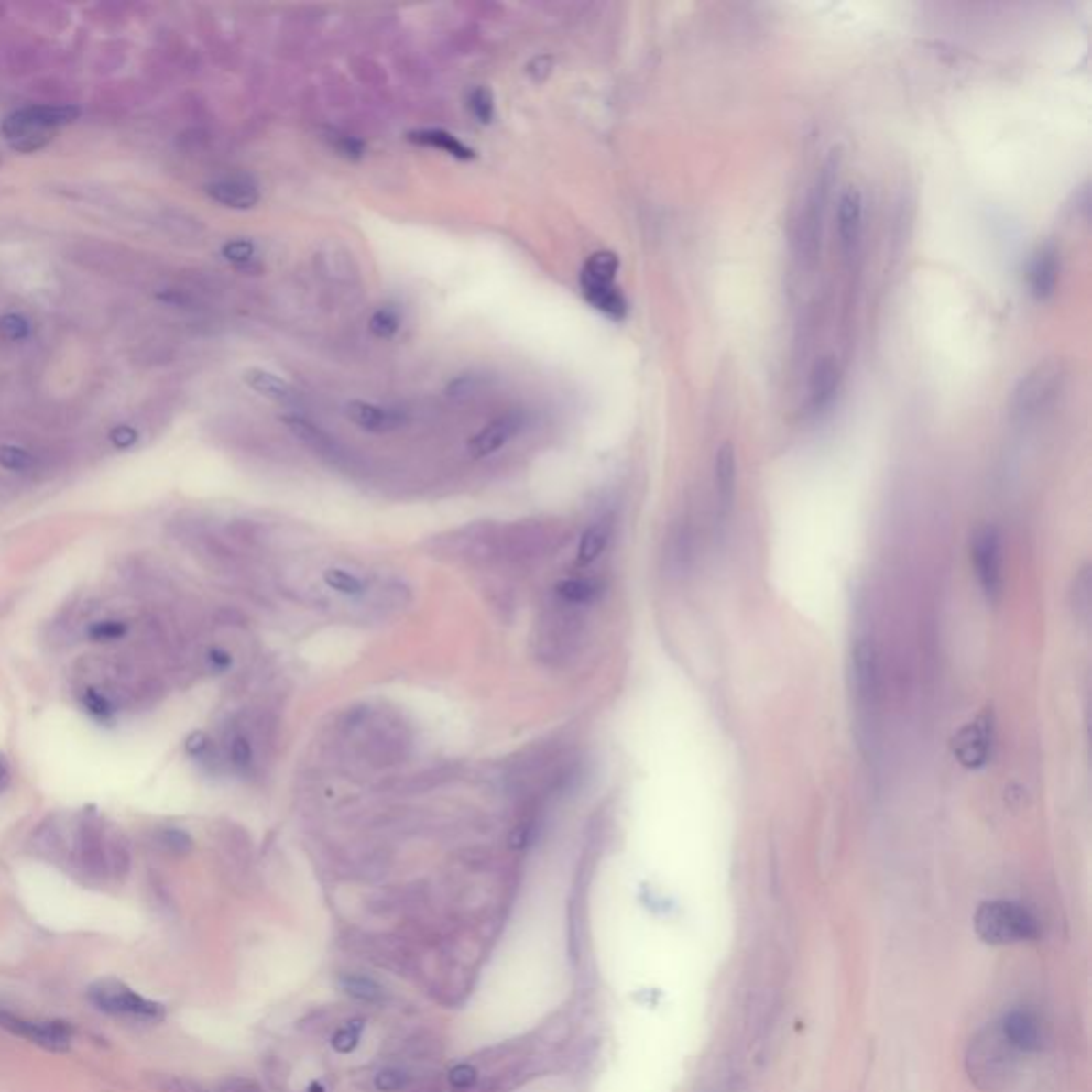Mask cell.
I'll list each match as a JSON object with an SVG mask.
<instances>
[{"mask_svg": "<svg viewBox=\"0 0 1092 1092\" xmlns=\"http://www.w3.org/2000/svg\"><path fill=\"white\" fill-rule=\"evenodd\" d=\"M374 1084L380 1092H398V1090H404L408 1087L410 1076L404 1069L388 1067V1069H382L380 1074L376 1076Z\"/></svg>", "mask_w": 1092, "mask_h": 1092, "instance_id": "ee69618b", "label": "cell"}, {"mask_svg": "<svg viewBox=\"0 0 1092 1092\" xmlns=\"http://www.w3.org/2000/svg\"><path fill=\"white\" fill-rule=\"evenodd\" d=\"M342 988L350 997L367 1000V1003H376V1000L382 999V988L374 979L361 977V975H344Z\"/></svg>", "mask_w": 1092, "mask_h": 1092, "instance_id": "e575fe53", "label": "cell"}, {"mask_svg": "<svg viewBox=\"0 0 1092 1092\" xmlns=\"http://www.w3.org/2000/svg\"><path fill=\"white\" fill-rule=\"evenodd\" d=\"M244 382L252 391L261 395L265 399L278 401V404H290L297 399V391L290 382L279 378L278 374H271L268 369L250 367L244 372Z\"/></svg>", "mask_w": 1092, "mask_h": 1092, "instance_id": "44dd1931", "label": "cell"}, {"mask_svg": "<svg viewBox=\"0 0 1092 1092\" xmlns=\"http://www.w3.org/2000/svg\"><path fill=\"white\" fill-rule=\"evenodd\" d=\"M399 324L401 316L393 305H382V308L376 310L372 318H369V331H372L376 337H380V340H388V337L398 333Z\"/></svg>", "mask_w": 1092, "mask_h": 1092, "instance_id": "836d02e7", "label": "cell"}, {"mask_svg": "<svg viewBox=\"0 0 1092 1092\" xmlns=\"http://www.w3.org/2000/svg\"><path fill=\"white\" fill-rule=\"evenodd\" d=\"M574 613L576 608L557 602V606L542 615L534 639L538 660L551 666H559L563 664V660L572 658L578 645V632H581Z\"/></svg>", "mask_w": 1092, "mask_h": 1092, "instance_id": "5b68a950", "label": "cell"}, {"mask_svg": "<svg viewBox=\"0 0 1092 1092\" xmlns=\"http://www.w3.org/2000/svg\"><path fill=\"white\" fill-rule=\"evenodd\" d=\"M476 1080H478L476 1069H474L472 1065H467V1063L457 1065V1067H454L451 1071V1084H453L454 1088H461V1090L470 1088V1087H474V1084H476Z\"/></svg>", "mask_w": 1092, "mask_h": 1092, "instance_id": "7dc6e473", "label": "cell"}, {"mask_svg": "<svg viewBox=\"0 0 1092 1092\" xmlns=\"http://www.w3.org/2000/svg\"><path fill=\"white\" fill-rule=\"evenodd\" d=\"M359 1035H361V1026L359 1024H348L344 1026L335 1032L333 1037V1048L337 1052H342V1054H348V1052H353L356 1048V1043H359Z\"/></svg>", "mask_w": 1092, "mask_h": 1092, "instance_id": "f6af8a7d", "label": "cell"}, {"mask_svg": "<svg viewBox=\"0 0 1092 1092\" xmlns=\"http://www.w3.org/2000/svg\"><path fill=\"white\" fill-rule=\"evenodd\" d=\"M335 147L348 158H361L363 156V143L355 139V136H335Z\"/></svg>", "mask_w": 1092, "mask_h": 1092, "instance_id": "f907efd6", "label": "cell"}, {"mask_svg": "<svg viewBox=\"0 0 1092 1092\" xmlns=\"http://www.w3.org/2000/svg\"><path fill=\"white\" fill-rule=\"evenodd\" d=\"M88 639L94 642H115L128 634V623L122 619H101L86 629Z\"/></svg>", "mask_w": 1092, "mask_h": 1092, "instance_id": "74e56055", "label": "cell"}, {"mask_svg": "<svg viewBox=\"0 0 1092 1092\" xmlns=\"http://www.w3.org/2000/svg\"><path fill=\"white\" fill-rule=\"evenodd\" d=\"M1056 282H1058L1056 252L1045 248L1039 252V255L1035 257V261H1032V265H1031V271H1029L1031 292L1043 301V299H1050L1052 295H1054Z\"/></svg>", "mask_w": 1092, "mask_h": 1092, "instance_id": "7402d4cb", "label": "cell"}, {"mask_svg": "<svg viewBox=\"0 0 1092 1092\" xmlns=\"http://www.w3.org/2000/svg\"><path fill=\"white\" fill-rule=\"evenodd\" d=\"M80 702H82V706L86 708V713L93 715L94 719L107 721V719H112L114 715H115L114 700L109 698V693L101 692V689H94V687L82 689V692H80Z\"/></svg>", "mask_w": 1092, "mask_h": 1092, "instance_id": "d6a6232c", "label": "cell"}, {"mask_svg": "<svg viewBox=\"0 0 1092 1092\" xmlns=\"http://www.w3.org/2000/svg\"><path fill=\"white\" fill-rule=\"evenodd\" d=\"M205 192L210 194V199L216 201V203L231 207V210H252V207L261 201L258 186L250 178L216 180L212 181V184H207Z\"/></svg>", "mask_w": 1092, "mask_h": 1092, "instance_id": "ac0fdd59", "label": "cell"}, {"mask_svg": "<svg viewBox=\"0 0 1092 1092\" xmlns=\"http://www.w3.org/2000/svg\"><path fill=\"white\" fill-rule=\"evenodd\" d=\"M467 105H470L472 115L480 122V125H489V122L493 120V115H496V103H493V94L489 88L472 90L470 99H467Z\"/></svg>", "mask_w": 1092, "mask_h": 1092, "instance_id": "f35d334b", "label": "cell"}, {"mask_svg": "<svg viewBox=\"0 0 1092 1092\" xmlns=\"http://www.w3.org/2000/svg\"><path fill=\"white\" fill-rule=\"evenodd\" d=\"M154 841L160 849H165L167 854L173 856H184L192 849L191 835H186V832L180 828H162L154 835Z\"/></svg>", "mask_w": 1092, "mask_h": 1092, "instance_id": "d590c367", "label": "cell"}, {"mask_svg": "<svg viewBox=\"0 0 1092 1092\" xmlns=\"http://www.w3.org/2000/svg\"><path fill=\"white\" fill-rule=\"evenodd\" d=\"M1000 1035L1018 1054H1031L1042 1050L1045 1031L1042 1018L1031 1010H1013L999 1022Z\"/></svg>", "mask_w": 1092, "mask_h": 1092, "instance_id": "5bb4252c", "label": "cell"}, {"mask_svg": "<svg viewBox=\"0 0 1092 1092\" xmlns=\"http://www.w3.org/2000/svg\"><path fill=\"white\" fill-rule=\"evenodd\" d=\"M689 552H692V536H689V530H674V534L671 536V546H668V562H671L674 568L682 570L687 565Z\"/></svg>", "mask_w": 1092, "mask_h": 1092, "instance_id": "60d3db41", "label": "cell"}, {"mask_svg": "<svg viewBox=\"0 0 1092 1092\" xmlns=\"http://www.w3.org/2000/svg\"><path fill=\"white\" fill-rule=\"evenodd\" d=\"M223 257L235 268H250L257 258V248L248 239H233V242L224 244Z\"/></svg>", "mask_w": 1092, "mask_h": 1092, "instance_id": "ab89813d", "label": "cell"}, {"mask_svg": "<svg viewBox=\"0 0 1092 1092\" xmlns=\"http://www.w3.org/2000/svg\"><path fill=\"white\" fill-rule=\"evenodd\" d=\"M523 414L521 412H508L504 416H499L493 422H489L483 431H480L476 438L470 442V453L472 457L476 459H483V457H489V454L497 453L499 448H504L506 444L512 438H517V433L523 429Z\"/></svg>", "mask_w": 1092, "mask_h": 1092, "instance_id": "2e32d148", "label": "cell"}, {"mask_svg": "<svg viewBox=\"0 0 1092 1092\" xmlns=\"http://www.w3.org/2000/svg\"><path fill=\"white\" fill-rule=\"evenodd\" d=\"M1020 1056L1005 1037L1000 1035L999 1024L986 1026L971 1039L966 1052V1071L971 1082L984 1092H1000L1010 1088L1018 1074Z\"/></svg>", "mask_w": 1092, "mask_h": 1092, "instance_id": "6da1fadb", "label": "cell"}, {"mask_svg": "<svg viewBox=\"0 0 1092 1092\" xmlns=\"http://www.w3.org/2000/svg\"><path fill=\"white\" fill-rule=\"evenodd\" d=\"M77 118H80V109L69 105L24 107L19 112L6 115V120L3 122V133L13 149H17V152H35V149L48 143V136L43 135V131L71 125Z\"/></svg>", "mask_w": 1092, "mask_h": 1092, "instance_id": "3957f363", "label": "cell"}, {"mask_svg": "<svg viewBox=\"0 0 1092 1092\" xmlns=\"http://www.w3.org/2000/svg\"><path fill=\"white\" fill-rule=\"evenodd\" d=\"M136 440H139V433H136V429L131 425H118L109 431V442H112L115 448H120V451L133 448Z\"/></svg>", "mask_w": 1092, "mask_h": 1092, "instance_id": "bcb514c9", "label": "cell"}, {"mask_svg": "<svg viewBox=\"0 0 1092 1092\" xmlns=\"http://www.w3.org/2000/svg\"><path fill=\"white\" fill-rule=\"evenodd\" d=\"M35 464H37V459L32 457V454L22 446H13V444L0 446V467H5V470L24 474V472H30L32 467H35Z\"/></svg>", "mask_w": 1092, "mask_h": 1092, "instance_id": "8d00e7d4", "label": "cell"}, {"mask_svg": "<svg viewBox=\"0 0 1092 1092\" xmlns=\"http://www.w3.org/2000/svg\"><path fill=\"white\" fill-rule=\"evenodd\" d=\"M210 749H212V743L203 732H194L186 740V751L197 759H205L207 756H210Z\"/></svg>", "mask_w": 1092, "mask_h": 1092, "instance_id": "c3c4849f", "label": "cell"}, {"mask_svg": "<svg viewBox=\"0 0 1092 1092\" xmlns=\"http://www.w3.org/2000/svg\"><path fill=\"white\" fill-rule=\"evenodd\" d=\"M555 530H549L541 523L512 525L508 530H499L497 536V557L508 562H528L538 555H544L552 546Z\"/></svg>", "mask_w": 1092, "mask_h": 1092, "instance_id": "30bf717a", "label": "cell"}, {"mask_svg": "<svg viewBox=\"0 0 1092 1092\" xmlns=\"http://www.w3.org/2000/svg\"><path fill=\"white\" fill-rule=\"evenodd\" d=\"M284 422H286V427L292 431V435H295L297 440H301L305 446H310L311 451H316L318 454H327V453L333 454L335 453L333 440H331L324 431H321V429L311 425V422L299 419V416H286Z\"/></svg>", "mask_w": 1092, "mask_h": 1092, "instance_id": "83f0119b", "label": "cell"}, {"mask_svg": "<svg viewBox=\"0 0 1092 1092\" xmlns=\"http://www.w3.org/2000/svg\"><path fill=\"white\" fill-rule=\"evenodd\" d=\"M0 335L9 342H24L30 335V322L22 314L9 311L0 316Z\"/></svg>", "mask_w": 1092, "mask_h": 1092, "instance_id": "b9f144b4", "label": "cell"}, {"mask_svg": "<svg viewBox=\"0 0 1092 1092\" xmlns=\"http://www.w3.org/2000/svg\"><path fill=\"white\" fill-rule=\"evenodd\" d=\"M617 271H619V257L615 252L602 250L589 257L581 273V286H606L615 284Z\"/></svg>", "mask_w": 1092, "mask_h": 1092, "instance_id": "484cf974", "label": "cell"}, {"mask_svg": "<svg viewBox=\"0 0 1092 1092\" xmlns=\"http://www.w3.org/2000/svg\"><path fill=\"white\" fill-rule=\"evenodd\" d=\"M32 847L37 849V854L49 857V860H60V857L64 856V851H67L60 825H58L54 819H49L48 824H43L41 828L37 830L35 838H32Z\"/></svg>", "mask_w": 1092, "mask_h": 1092, "instance_id": "4dcf8cb0", "label": "cell"}, {"mask_svg": "<svg viewBox=\"0 0 1092 1092\" xmlns=\"http://www.w3.org/2000/svg\"><path fill=\"white\" fill-rule=\"evenodd\" d=\"M322 583L327 584L331 591H335V594H342L348 597L363 595L367 591V584L359 574H355V572H350L346 568H337V565L335 568L322 570Z\"/></svg>", "mask_w": 1092, "mask_h": 1092, "instance_id": "f546056e", "label": "cell"}, {"mask_svg": "<svg viewBox=\"0 0 1092 1092\" xmlns=\"http://www.w3.org/2000/svg\"><path fill=\"white\" fill-rule=\"evenodd\" d=\"M952 751L965 769H981L992 753V715L984 713L966 724L952 740Z\"/></svg>", "mask_w": 1092, "mask_h": 1092, "instance_id": "4fadbf2b", "label": "cell"}, {"mask_svg": "<svg viewBox=\"0 0 1092 1092\" xmlns=\"http://www.w3.org/2000/svg\"><path fill=\"white\" fill-rule=\"evenodd\" d=\"M583 295L587 301L594 305L597 311L604 316L613 318V321H623L628 314V301L621 295V290L615 284L606 286H581Z\"/></svg>", "mask_w": 1092, "mask_h": 1092, "instance_id": "d4e9b609", "label": "cell"}, {"mask_svg": "<svg viewBox=\"0 0 1092 1092\" xmlns=\"http://www.w3.org/2000/svg\"><path fill=\"white\" fill-rule=\"evenodd\" d=\"M497 536L499 530L493 525H472L454 531L451 538H442L440 551L470 563H486L497 559Z\"/></svg>", "mask_w": 1092, "mask_h": 1092, "instance_id": "7c38bea8", "label": "cell"}, {"mask_svg": "<svg viewBox=\"0 0 1092 1092\" xmlns=\"http://www.w3.org/2000/svg\"><path fill=\"white\" fill-rule=\"evenodd\" d=\"M346 416L350 422H355L356 427H361L363 431L369 433H391L398 431V429H401L408 422V416L401 412V410L369 404V401L361 399L348 401Z\"/></svg>", "mask_w": 1092, "mask_h": 1092, "instance_id": "9a60e30c", "label": "cell"}, {"mask_svg": "<svg viewBox=\"0 0 1092 1092\" xmlns=\"http://www.w3.org/2000/svg\"><path fill=\"white\" fill-rule=\"evenodd\" d=\"M11 783V769H9V762H6V758L0 753V792L6 790V785Z\"/></svg>", "mask_w": 1092, "mask_h": 1092, "instance_id": "f5cc1de1", "label": "cell"}, {"mask_svg": "<svg viewBox=\"0 0 1092 1092\" xmlns=\"http://www.w3.org/2000/svg\"><path fill=\"white\" fill-rule=\"evenodd\" d=\"M71 851H73V862L83 875L96 881L109 879L107 836L96 814H88L80 819Z\"/></svg>", "mask_w": 1092, "mask_h": 1092, "instance_id": "ba28073f", "label": "cell"}, {"mask_svg": "<svg viewBox=\"0 0 1092 1092\" xmlns=\"http://www.w3.org/2000/svg\"><path fill=\"white\" fill-rule=\"evenodd\" d=\"M610 531L613 530H610V521H606V519L589 525V528L584 530V534L581 536V542H578V551H576L578 563L581 565L594 563L595 559L602 555L604 549L608 546Z\"/></svg>", "mask_w": 1092, "mask_h": 1092, "instance_id": "4316f807", "label": "cell"}, {"mask_svg": "<svg viewBox=\"0 0 1092 1092\" xmlns=\"http://www.w3.org/2000/svg\"><path fill=\"white\" fill-rule=\"evenodd\" d=\"M0 1029H5L11 1035L22 1037L26 1042L41 1045L45 1050H67L73 1039V1031L64 1022H54V1020H32L16 1013L0 1011Z\"/></svg>", "mask_w": 1092, "mask_h": 1092, "instance_id": "8fae6325", "label": "cell"}, {"mask_svg": "<svg viewBox=\"0 0 1092 1092\" xmlns=\"http://www.w3.org/2000/svg\"><path fill=\"white\" fill-rule=\"evenodd\" d=\"M408 139L412 143H419V146H425V147H433V149H442V152L453 156V158H459V160H472L474 156V149L467 147L464 141H459L457 136L446 133V131H440V128H425V131H412L408 135Z\"/></svg>", "mask_w": 1092, "mask_h": 1092, "instance_id": "cb8c5ba5", "label": "cell"}, {"mask_svg": "<svg viewBox=\"0 0 1092 1092\" xmlns=\"http://www.w3.org/2000/svg\"><path fill=\"white\" fill-rule=\"evenodd\" d=\"M971 555L981 591L988 600L997 602L1003 591V559H1000V536L997 528H984L975 534Z\"/></svg>", "mask_w": 1092, "mask_h": 1092, "instance_id": "9c48e42d", "label": "cell"}, {"mask_svg": "<svg viewBox=\"0 0 1092 1092\" xmlns=\"http://www.w3.org/2000/svg\"><path fill=\"white\" fill-rule=\"evenodd\" d=\"M838 382H841V372H838L835 356H822V359H817L809 374L811 404L815 408L828 406L830 401L835 399Z\"/></svg>", "mask_w": 1092, "mask_h": 1092, "instance_id": "d6986e66", "label": "cell"}, {"mask_svg": "<svg viewBox=\"0 0 1092 1092\" xmlns=\"http://www.w3.org/2000/svg\"><path fill=\"white\" fill-rule=\"evenodd\" d=\"M1074 608L1076 613L1082 617L1084 621H1088V613H1090V570L1084 568L1080 572V576L1076 578L1074 583Z\"/></svg>", "mask_w": 1092, "mask_h": 1092, "instance_id": "7bdbcfd3", "label": "cell"}, {"mask_svg": "<svg viewBox=\"0 0 1092 1092\" xmlns=\"http://www.w3.org/2000/svg\"><path fill=\"white\" fill-rule=\"evenodd\" d=\"M88 999L96 1010L109 1013V1016L128 1020V1022L154 1024L165 1018V1007L156 1000H149L135 992L133 988L115 979H101L90 986Z\"/></svg>", "mask_w": 1092, "mask_h": 1092, "instance_id": "277c9868", "label": "cell"}, {"mask_svg": "<svg viewBox=\"0 0 1092 1092\" xmlns=\"http://www.w3.org/2000/svg\"><path fill=\"white\" fill-rule=\"evenodd\" d=\"M734 486H737V454L734 446L726 442L715 454V496H717L719 508L727 512L734 499Z\"/></svg>", "mask_w": 1092, "mask_h": 1092, "instance_id": "ffe728a7", "label": "cell"}, {"mask_svg": "<svg viewBox=\"0 0 1092 1092\" xmlns=\"http://www.w3.org/2000/svg\"><path fill=\"white\" fill-rule=\"evenodd\" d=\"M555 595H557V602L565 604V606H572V608L589 606V604H594L597 597L602 595V583L595 581V578H587V576L563 578V581L557 583Z\"/></svg>", "mask_w": 1092, "mask_h": 1092, "instance_id": "603a6c76", "label": "cell"}, {"mask_svg": "<svg viewBox=\"0 0 1092 1092\" xmlns=\"http://www.w3.org/2000/svg\"><path fill=\"white\" fill-rule=\"evenodd\" d=\"M131 864H133V856H131V847H128L126 836L118 835V832L109 835L107 836L109 879H115V881L126 879V875L131 873Z\"/></svg>", "mask_w": 1092, "mask_h": 1092, "instance_id": "f1b7e54d", "label": "cell"}, {"mask_svg": "<svg viewBox=\"0 0 1092 1092\" xmlns=\"http://www.w3.org/2000/svg\"><path fill=\"white\" fill-rule=\"evenodd\" d=\"M836 233L843 252L856 248L862 235V194L856 188H847L836 205Z\"/></svg>", "mask_w": 1092, "mask_h": 1092, "instance_id": "e0dca14e", "label": "cell"}, {"mask_svg": "<svg viewBox=\"0 0 1092 1092\" xmlns=\"http://www.w3.org/2000/svg\"><path fill=\"white\" fill-rule=\"evenodd\" d=\"M849 681L857 715H860L864 727L870 730V724H875V717L881 706L879 655H877V649L870 640H860L851 651Z\"/></svg>", "mask_w": 1092, "mask_h": 1092, "instance_id": "8992f818", "label": "cell"}, {"mask_svg": "<svg viewBox=\"0 0 1092 1092\" xmlns=\"http://www.w3.org/2000/svg\"><path fill=\"white\" fill-rule=\"evenodd\" d=\"M223 1092H261V1088L257 1087L255 1082L250 1080H242V1077H233V1080H226Z\"/></svg>", "mask_w": 1092, "mask_h": 1092, "instance_id": "816d5d0a", "label": "cell"}, {"mask_svg": "<svg viewBox=\"0 0 1092 1092\" xmlns=\"http://www.w3.org/2000/svg\"><path fill=\"white\" fill-rule=\"evenodd\" d=\"M1065 380L1061 361H1043L1031 369L1013 391V410L1022 419L1037 416L1058 398Z\"/></svg>", "mask_w": 1092, "mask_h": 1092, "instance_id": "52a82bcc", "label": "cell"}, {"mask_svg": "<svg viewBox=\"0 0 1092 1092\" xmlns=\"http://www.w3.org/2000/svg\"><path fill=\"white\" fill-rule=\"evenodd\" d=\"M975 933L984 944L1011 945L1039 937V922L1029 909L1010 901L981 902L973 920Z\"/></svg>", "mask_w": 1092, "mask_h": 1092, "instance_id": "7a4b0ae2", "label": "cell"}, {"mask_svg": "<svg viewBox=\"0 0 1092 1092\" xmlns=\"http://www.w3.org/2000/svg\"><path fill=\"white\" fill-rule=\"evenodd\" d=\"M226 751H229V762L237 772L252 770V766H255V747H252L248 734L242 730L233 732L229 745H226Z\"/></svg>", "mask_w": 1092, "mask_h": 1092, "instance_id": "1f68e13d", "label": "cell"}, {"mask_svg": "<svg viewBox=\"0 0 1092 1092\" xmlns=\"http://www.w3.org/2000/svg\"><path fill=\"white\" fill-rule=\"evenodd\" d=\"M205 660H207V664H210L212 671H216V672H224L226 668L233 664L231 653L224 651V649H220V647L210 649L205 655Z\"/></svg>", "mask_w": 1092, "mask_h": 1092, "instance_id": "681fc988", "label": "cell"}]
</instances>
